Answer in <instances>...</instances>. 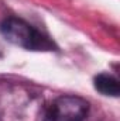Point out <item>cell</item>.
Returning a JSON list of instances; mask_svg holds the SVG:
<instances>
[{"mask_svg": "<svg viewBox=\"0 0 120 121\" xmlns=\"http://www.w3.org/2000/svg\"><path fill=\"white\" fill-rule=\"evenodd\" d=\"M1 35L13 45L28 51H54V42L27 21L17 17H7L0 24Z\"/></svg>", "mask_w": 120, "mask_h": 121, "instance_id": "6da1fadb", "label": "cell"}, {"mask_svg": "<svg viewBox=\"0 0 120 121\" xmlns=\"http://www.w3.org/2000/svg\"><path fill=\"white\" fill-rule=\"evenodd\" d=\"M89 111V103L79 96H61L48 107L42 121H83Z\"/></svg>", "mask_w": 120, "mask_h": 121, "instance_id": "7a4b0ae2", "label": "cell"}, {"mask_svg": "<svg viewBox=\"0 0 120 121\" xmlns=\"http://www.w3.org/2000/svg\"><path fill=\"white\" fill-rule=\"evenodd\" d=\"M95 89L105 94V96H112V97H117L120 93V86H119V80L109 73H99L95 80Z\"/></svg>", "mask_w": 120, "mask_h": 121, "instance_id": "3957f363", "label": "cell"}]
</instances>
